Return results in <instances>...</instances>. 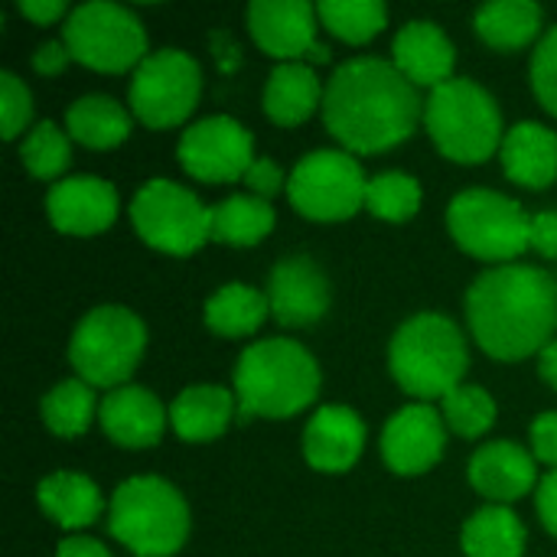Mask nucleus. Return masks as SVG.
<instances>
[{
    "instance_id": "obj_17",
    "label": "nucleus",
    "mask_w": 557,
    "mask_h": 557,
    "mask_svg": "<svg viewBox=\"0 0 557 557\" xmlns=\"http://www.w3.org/2000/svg\"><path fill=\"white\" fill-rule=\"evenodd\" d=\"M317 23V7L307 0H255L248 7V29L255 42L281 62L310 59L320 46Z\"/></svg>"
},
{
    "instance_id": "obj_32",
    "label": "nucleus",
    "mask_w": 557,
    "mask_h": 557,
    "mask_svg": "<svg viewBox=\"0 0 557 557\" xmlns=\"http://www.w3.org/2000/svg\"><path fill=\"white\" fill-rule=\"evenodd\" d=\"M317 16L333 36L349 46L369 42L388 23V10L382 0H323L317 3Z\"/></svg>"
},
{
    "instance_id": "obj_29",
    "label": "nucleus",
    "mask_w": 557,
    "mask_h": 557,
    "mask_svg": "<svg viewBox=\"0 0 557 557\" xmlns=\"http://www.w3.org/2000/svg\"><path fill=\"white\" fill-rule=\"evenodd\" d=\"M460 548L467 557H522L525 525L509 506H483L463 522Z\"/></svg>"
},
{
    "instance_id": "obj_43",
    "label": "nucleus",
    "mask_w": 557,
    "mask_h": 557,
    "mask_svg": "<svg viewBox=\"0 0 557 557\" xmlns=\"http://www.w3.org/2000/svg\"><path fill=\"white\" fill-rule=\"evenodd\" d=\"M16 10H20L26 20H33L36 26H49V23H55L59 16H69V13H72L62 0H20Z\"/></svg>"
},
{
    "instance_id": "obj_20",
    "label": "nucleus",
    "mask_w": 557,
    "mask_h": 557,
    "mask_svg": "<svg viewBox=\"0 0 557 557\" xmlns=\"http://www.w3.org/2000/svg\"><path fill=\"white\" fill-rule=\"evenodd\" d=\"M366 450V424L346 405H323L304 428V460L320 473H346Z\"/></svg>"
},
{
    "instance_id": "obj_45",
    "label": "nucleus",
    "mask_w": 557,
    "mask_h": 557,
    "mask_svg": "<svg viewBox=\"0 0 557 557\" xmlns=\"http://www.w3.org/2000/svg\"><path fill=\"white\" fill-rule=\"evenodd\" d=\"M539 375L545 385H552L557 392V339H552L542 352H539Z\"/></svg>"
},
{
    "instance_id": "obj_22",
    "label": "nucleus",
    "mask_w": 557,
    "mask_h": 557,
    "mask_svg": "<svg viewBox=\"0 0 557 557\" xmlns=\"http://www.w3.org/2000/svg\"><path fill=\"white\" fill-rule=\"evenodd\" d=\"M503 170L525 189H548L557 180V134L539 121H519L499 147Z\"/></svg>"
},
{
    "instance_id": "obj_23",
    "label": "nucleus",
    "mask_w": 557,
    "mask_h": 557,
    "mask_svg": "<svg viewBox=\"0 0 557 557\" xmlns=\"http://www.w3.org/2000/svg\"><path fill=\"white\" fill-rule=\"evenodd\" d=\"M238 414L235 392L222 385H189L170 405V428L186 444H209L222 437Z\"/></svg>"
},
{
    "instance_id": "obj_8",
    "label": "nucleus",
    "mask_w": 557,
    "mask_h": 557,
    "mask_svg": "<svg viewBox=\"0 0 557 557\" xmlns=\"http://www.w3.org/2000/svg\"><path fill=\"white\" fill-rule=\"evenodd\" d=\"M447 228L467 255L493 264H509L529 251L532 215L506 193L463 189L447 209Z\"/></svg>"
},
{
    "instance_id": "obj_12",
    "label": "nucleus",
    "mask_w": 557,
    "mask_h": 557,
    "mask_svg": "<svg viewBox=\"0 0 557 557\" xmlns=\"http://www.w3.org/2000/svg\"><path fill=\"white\" fill-rule=\"evenodd\" d=\"M131 222L144 245L186 258L209 242V209L173 180H147L131 202Z\"/></svg>"
},
{
    "instance_id": "obj_24",
    "label": "nucleus",
    "mask_w": 557,
    "mask_h": 557,
    "mask_svg": "<svg viewBox=\"0 0 557 557\" xmlns=\"http://www.w3.org/2000/svg\"><path fill=\"white\" fill-rule=\"evenodd\" d=\"M36 499H39L42 516L52 519L65 532H82V529L95 525L104 509V499H101V490L95 486V480H88L85 473H72V470L42 476Z\"/></svg>"
},
{
    "instance_id": "obj_1",
    "label": "nucleus",
    "mask_w": 557,
    "mask_h": 557,
    "mask_svg": "<svg viewBox=\"0 0 557 557\" xmlns=\"http://www.w3.org/2000/svg\"><path fill=\"white\" fill-rule=\"evenodd\" d=\"M320 111L343 150L382 153L414 134L424 101L392 59L359 55L330 75Z\"/></svg>"
},
{
    "instance_id": "obj_38",
    "label": "nucleus",
    "mask_w": 557,
    "mask_h": 557,
    "mask_svg": "<svg viewBox=\"0 0 557 557\" xmlns=\"http://www.w3.org/2000/svg\"><path fill=\"white\" fill-rule=\"evenodd\" d=\"M284 170L271 160V157H255V163L248 166V173H245V186H248V193L251 196H258V199H274L281 189H284Z\"/></svg>"
},
{
    "instance_id": "obj_7",
    "label": "nucleus",
    "mask_w": 557,
    "mask_h": 557,
    "mask_svg": "<svg viewBox=\"0 0 557 557\" xmlns=\"http://www.w3.org/2000/svg\"><path fill=\"white\" fill-rule=\"evenodd\" d=\"M147 349V326L144 320L121 307V304H101L88 310L69 339V362L75 369V379L88 382L91 388H121L131 385L127 379L140 366V356Z\"/></svg>"
},
{
    "instance_id": "obj_18",
    "label": "nucleus",
    "mask_w": 557,
    "mask_h": 557,
    "mask_svg": "<svg viewBox=\"0 0 557 557\" xmlns=\"http://www.w3.org/2000/svg\"><path fill=\"white\" fill-rule=\"evenodd\" d=\"M98 424L117 447L144 450L160 444L170 424V408H163V401L144 385H121L101 398Z\"/></svg>"
},
{
    "instance_id": "obj_39",
    "label": "nucleus",
    "mask_w": 557,
    "mask_h": 557,
    "mask_svg": "<svg viewBox=\"0 0 557 557\" xmlns=\"http://www.w3.org/2000/svg\"><path fill=\"white\" fill-rule=\"evenodd\" d=\"M532 457L545 467L557 470V411H542L532 421Z\"/></svg>"
},
{
    "instance_id": "obj_35",
    "label": "nucleus",
    "mask_w": 557,
    "mask_h": 557,
    "mask_svg": "<svg viewBox=\"0 0 557 557\" xmlns=\"http://www.w3.org/2000/svg\"><path fill=\"white\" fill-rule=\"evenodd\" d=\"M441 414L444 424L467 441L483 437L496 424V401L483 385H460L447 398H441Z\"/></svg>"
},
{
    "instance_id": "obj_16",
    "label": "nucleus",
    "mask_w": 557,
    "mask_h": 557,
    "mask_svg": "<svg viewBox=\"0 0 557 557\" xmlns=\"http://www.w3.org/2000/svg\"><path fill=\"white\" fill-rule=\"evenodd\" d=\"M117 209H121L117 189L91 173L65 176L52 183L46 193V215L52 228L62 235H78V238L98 235L114 225Z\"/></svg>"
},
{
    "instance_id": "obj_6",
    "label": "nucleus",
    "mask_w": 557,
    "mask_h": 557,
    "mask_svg": "<svg viewBox=\"0 0 557 557\" xmlns=\"http://www.w3.org/2000/svg\"><path fill=\"white\" fill-rule=\"evenodd\" d=\"M424 127L454 163H486L503 147V111L473 78H450L424 101Z\"/></svg>"
},
{
    "instance_id": "obj_40",
    "label": "nucleus",
    "mask_w": 557,
    "mask_h": 557,
    "mask_svg": "<svg viewBox=\"0 0 557 557\" xmlns=\"http://www.w3.org/2000/svg\"><path fill=\"white\" fill-rule=\"evenodd\" d=\"M529 248H535L542 258H557V212H539L532 215V228H529Z\"/></svg>"
},
{
    "instance_id": "obj_31",
    "label": "nucleus",
    "mask_w": 557,
    "mask_h": 557,
    "mask_svg": "<svg viewBox=\"0 0 557 557\" xmlns=\"http://www.w3.org/2000/svg\"><path fill=\"white\" fill-rule=\"evenodd\" d=\"M98 408L101 401L95 398V388L88 382L65 379L42 395L39 414H42L46 431H52L55 437H78L98 418Z\"/></svg>"
},
{
    "instance_id": "obj_37",
    "label": "nucleus",
    "mask_w": 557,
    "mask_h": 557,
    "mask_svg": "<svg viewBox=\"0 0 557 557\" xmlns=\"http://www.w3.org/2000/svg\"><path fill=\"white\" fill-rule=\"evenodd\" d=\"M532 88L545 111L557 117V26H552L532 52Z\"/></svg>"
},
{
    "instance_id": "obj_5",
    "label": "nucleus",
    "mask_w": 557,
    "mask_h": 557,
    "mask_svg": "<svg viewBox=\"0 0 557 557\" xmlns=\"http://www.w3.org/2000/svg\"><path fill=\"white\" fill-rule=\"evenodd\" d=\"M108 532L137 557H173L189 539V506L160 476L124 480L108 503Z\"/></svg>"
},
{
    "instance_id": "obj_28",
    "label": "nucleus",
    "mask_w": 557,
    "mask_h": 557,
    "mask_svg": "<svg viewBox=\"0 0 557 557\" xmlns=\"http://www.w3.org/2000/svg\"><path fill=\"white\" fill-rule=\"evenodd\" d=\"M274 222H277V215L268 199L238 193L209 209V242L232 245V248H251L274 232Z\"/></svg>"
},
{
    "instance_id": "obj_4",
    "label": "nucleus",
    "mask_w": 557,
    "mask_h": 557,
    "mask_svg": "<svg viewBox=\"0 0 557 557\" xmlns=\"http://www.w3.org/2000/svg\"><path fill=\"white\" fill-rule=\"evenodd\" d=\"M470 366L463 330L444 313H414L388 346V372L418 401L447 398L463 385Z\"/></svg>"
},
{
    "instance_id": "obj_13",
    "label": "nucleus",
    "mask_w": 557,
    "mask_h": 557,
    "mask_svg": "<svg viewBox=\"0 0 557 557\" xmlns=\"http://www.w3.org/2000/svg\"><path fill=\"white\" fill-rule=\"evenodd\" d=\"M176 157L193 180L235 183L245 180L248 166L255 163V137L242 121L228 114H212L183 131Z\"/></svg>"
},
{
    "instance_id": "obj_27",
    "label": "nucleus",
    "mask_w": 557,
    "mask_h": 557,
    "mask_svg": "<svg viewBox=\"0 0 557 557\" xmlns=\"http://www.w3.org/2000/svg\"><path fill=\"white\" fill-rule=\"evenodd\" d=\"M65 131L82 147L111 150L131 137V111L108 95H82L65 111Z\"/></svg>"
},
{
    "instance_id": "obj_25",
    "label": "nucleus",
    "mask_w": 557,
    "mask_h": 557,
    "mask_svg": "<svg viewBox=\"0 0 557 557\" xmlns=\"http://www.w3.org/2000/svg\"><path fill=\"white\" fill-rule=\"evenodd\" d=\"M320 75L307 62H281L264 85V114L281 127L304 124L317 108H323Z\"/></svg>"
},
{
    "instance_id": "obj_9",
    "label": "nucleus",
    "mask_w": 557,
    "mask_h": 557,
    "mask_svg": "<svg viewBox=\"0 0 557 557\" xmlns=\"http://www.w3.org/2000/svg\"><path fill=\"white\" fill-rule=\"evenodd\" d=\"M62 42L69 46L75 62L111 75L131 72L150 55L147 29L137 13L111 0H91L75 7L65 16Z\"/></svg>"
},
{
    "instance_id": "obj_30",
    "label": "nucleus",
    "mask_w": 557,
    "mask_h": 557,
    "mask_svg": "<svg viewBox=\"0 0 557 557\" xmlns=\"http://www.w3.org/2000/svg\"><path fill=\"white\" fill-rule=\"evenodd\" d=\"M473 26L486 46L512 52L542 33V7L532 0H493L476 10Z\"/></svg>"
},
{
    "instance_id": "obj_44",
    "label": "nucleus",
    "mask_w": 557,
    "mask_h": 557,
    "mask_svg": "<svg viewBox=\"0 0 557 557\" xmlns=\"http://www.w3.org/2000/svg\"><path fill=\"white\" fill-rule=\"evenodd\" d=\"M55 557H111L108 548L88 535H69L59 548H55Z\"/></svg>"
},
{
    "instance_id": "obj_19",
    "label": "nucleus",
    "mask_w": 557,
    "mask_h": 557,
    "mask_svg": "<svg viewBox=\"0 0 557 557\" xmlns=\"http://www.w3.org/2000/svg\"><path fill=\"white\" fill-rule=\"evenodd\" d=\"M539 460L516 441H490L470 457V486L490 506H509L539 490Z\"/></svg>"
},
{
    "instance_id": "obj_34",
    "label": "nucleus",
    "mask_w": 557,
    "mask_h": 557,
    "mask_svg": "<svg viewBox=\"0 0 557 557\" xmlns=\"http://www.w3.org/2000/svg\"><path fill=\"white\" fill-rule=\"evenodd\" d=\"M69 160H72V137H69V131L55 127L52 121H39L20 140V163L36 180H55L59 183Z\"/></svg>"
},
{
    "instance_id": "obj_15",
    "label": "nucleus",
    "mask_w": 557,
    "mask_h": 557,
    "mask_svg": "<svg viewBox=\"0 0 557 557\" xmlns=\"http://www.w3.org/2000/svg\"><path fill=\"white\" fill-rule=\"evenodd\" d=\"M264 294H268L271 317L281 326H290V330L320 323L326 317V310H330V300H333L323 268L307 255L281 258L271 268Z\"/></svg>"
},
{
    "instance_id": "obj_2",
    "label": "nucleus",
    "mask_w": 557,
    "mask_h": 557,
    "mask_svg": "<svg viewBox=\"0 0 557 557\" xmlns=\"http://www.w3.org/2000/svg\"><path fill=\"white\" fill-rule=\"evenodd\" d=\"M467 323L499 362L539 356L557 330V281L532 264H496L470 284Z\"/></svg>"
},
{
    "instance_id": "obj_41",
    "label": "nucleus",
    "mask_w": 557,
    "mask_h": 557,
    "mask_svg": "<svg viewBox=\"0 0 557 557\" xmlns=\"http://www.w3.org/2000/svg\"><path fill=\"white\" fill-rule=\"evenodd\" d=\"M69 62H72V52H69V46H65L62 39L42 42V46L33 52V69H36L39 75H46V78L62 75Z\"/></svg>"
},
{
    "instance_id": "obj_21",
    "label": "nucleus",
    "mask_w": 557,
    "mask_h": 557,
    "mask_svg": "<svg viewBox=\"0 0 557 557\" xmlns=\"http://www.w3.org/2000/svg\"><path fill=\"white\" fill-rule=\"evenodd\" d=\"M392 62L395 69L414 85V88H437L454 78L457 49L450 36L434 20H408L392 42Z\"/></svg>"
},
{
    "instance_id": "obj_3",
    "label": "nucleus",
    "mask_w": 557,
    "mask_h": 557,
    "mask_svg": "<svg viewBox=\"0 0 557 557\" xmlns=\"http://www.w3.org/2000/svg\"><path fill=\"white\" fill-rule=\"evenodd\" d=\"M320 395V366L310 349L297 339H258L235 366V401L238 421L251 418H294Z\"/></svg>"
},
{
    "instance_id": "obj_42",
    "label": "nucleus",
    "mask_w": 557,
    "mask_h": 557,
    "mask_svg": "<svg viewBox=\"0 0 557 557\" xmlns=\"http://www.w3.org/2000/svg\"><path fill=\"white\" fill-rule=\"evenodd\" d=\"M535 506H539V519H542V525L557 535V470H552L542 483H539V490H535Z\"/></svg>"
},
{
    "instance_id": "obj_10",
    "label": "nucleus",
    "mask_w": 557,
    "mask_h": 557,
    "mask_svg": "<svg viewBox=\"0 0 557 557\" xmlns=\"http://www.w3.org/2000/svg\"><path fill=\"white\" fill-rule=\"evenodd\" d=\"M202 95V69L183 49H157L150 52L131 75L127 101L140 124L153 131H166L183 124Z\"/></svg>"
},
{
    "instance_id": "obj_33",
    "label": "nucleus",
    "mask_w": 557,
    "mask_h": 557,
    "mask_svg": "<svg viewBox=\"0 0 557 557\" xmlns=\"http://www.w3.org/2000/svg\"><path fill=\"white\" fill-rule=\"evenodd\" d=\"M421 183L411 176V173H401V170H385V173H375L369 180V189H366V209L382 219V222H408L418 215L421 209Z\"/></svg>"
},
{
    "instance_id": "obj_36",
    "label": "nucleus",
    "mask_w": 557,
    "mask_h": 557,
    "mask_svg": "<svg viewBox=\"0 0 557 557\" xmlns=\"http://www.w3.org/2000/svg\"><path fill=\"white\" fill-rule=\"evenodd\" d=\"M33 114V95L26 82L16 72H0V117H3V137L16 140Z\"/></svg>"
},
{
    "instance_id": "obj_14",
    "label": "nucleus",
    "mask_w": 557,
    "mask_h": 557,
    "mask_svg": "<svg viewBox=\"0 0 557 557\" xmlns=\"http://www.w3.org/2000/svg\"><path fill=\"white\" fill-rule=\"evenodd\" d=\"M444 414L428 401L405 405L388 418L382 431V460L398 476H421L434 470L444 457Z\"/></svg>"
},
{
    "instance_id": "obj_26",
    "label": "nucleus",
    "mask_w": 557,
    "mask_h": 557,
    "mask_svg": "<svg viewBox=\"0 0 557 557\" xmlns=\"http://www.w3.org/2000/svg\"><path fill=\"white\" fill-rule=\"evenodd\" d=\"M268 313H271L268 294L251 284H242V281L222 284L202 307L206 326L222 339L255 336L261 330V323L268 320Z\"/></svg>"
},
{
    "instance_id": "obj_11",
    "label": "nucleus",
    "mask_w": 557,
    "mask_h": 557,
    "mask_svg": "<svg viewBox=\"0 0 557 557\" xmlns=\"http://www.w3.org/2000/svg\"><path fill=\"white\" fill-rule=\"evenodd\" d=\"M369 180L349 150H313L287 176L290 206L313 222H343L366 209Z\"/></svg>"
}]
</instances>
